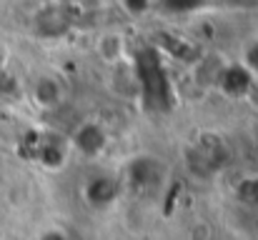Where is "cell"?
I'll return each instance as SVG.
<instances>
[{
	"label": "cell",
	"instance_id": "1",
	"mask_svg": "<svg viewBox=\"0 0 258 240\" xmlns=\"http://www.w3.org/2000/svg\"><path fill=\"white\" fill-rule=\"evenodd\" d=\"M95 50H98L103 63L115 65L123 58V53H125V43H123V38L118 33H103L98 38V43H95Z\"/></svg>",
	"mask_w": 258,
	"mask_h": 240
},
{
	"label": "cell",
	"instance_id": "2",
	"mask_svg": "<svg viewBox=\"0 0 258 240\" xmlns=\"http://www.w3.org/2000/svg\"><path fill=\"white\" fill-rule=\"evenodd\" d=\"M246 98H248L251 108H253V110H258V75L253 78V83L248 85V93H246Z\"/></svg>",
	"mask_w": 258,
	"mask_h": 240
}]
</instances>
